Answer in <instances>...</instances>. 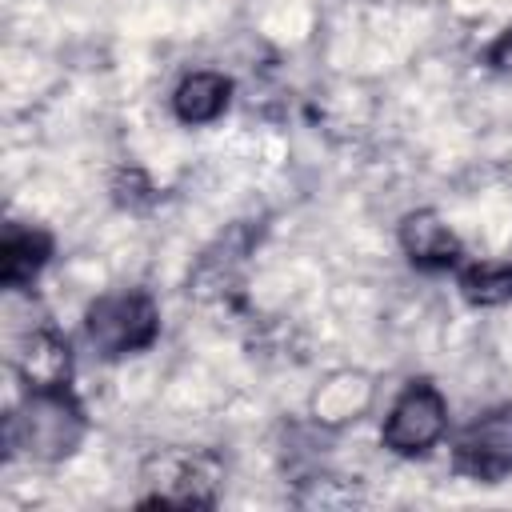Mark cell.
Here are the masks:
<instances>
[{"mask_svg": "<svg viewBox=\"0 0 512 512\" xmlns=\"http://www.w3.org/2000/svg\"><path fill=\"white\" fill-rule=\"evenodd\" d=\"M232 104V80L224 72H188L172 92V112L180 124H212Z\"/></svg>", "mask_w": 512, "mask_h": 512, "instance_id": "cell-8", "label": "cell"}, {"mask_svg": "<svg viewBox=\"0 0 512 512\" xmlns=\"http://www.w3.org/2000/svg\"><path fill=\"white\" fill-rule=\"evenodd\" d=\"M484 64H488V68H496V72H512V28H504V32L488 44Z\"/></svg>", "mask_w": 512, "mask_h": 512, "instance_id": "cell-10", "label": "cell"}, {"mask_svg": "<svg viewBox=\"0 0 512 512\" xmlns=\"http://www.w3.org/2000/svg\"><path fill=\"white\" fill-rule=\"evenodd\" d=\"M12 368L24 388H64L72 384V348L52 324H40L16 340Z\"/></svg>", "mask_w": 512, "mask_h": 512, "instance_id": "cell-6", "label": "cell"}, {"mask_svg": "<svg viewBox=\"0 0 512 512\" xmlns=\"http://www.w3.org/2000/svg\"><path fill=\"white\" fill-rule=\"evenodd\" d=\"M444 428H448V400L428 376H420L408 380L404 392L392 400L380 428V444L392 456H424L444 436Z\"/></svg>", "mask_w": 512, "mask_h": 512, "instance_id": "cell-3", "label": "cell"}, {"mask_svg": "<svg viewBox=\"0 0 512 512\" xmlns=\"http://www.w3.org/2000/svg\"><path fill=\"white\" fill-rule=\"evenodd\" d=\"M84 336L104 360L136 356L160 336V308L144 288L104 292L84 312Z\"/></svg>", "mask_w": 512, "mask_h": 512, "instance_id": "cell-2", "label": "cell"}, {"mask_svg": "<svg viewBox=\"0 0 512 512\" xmlns=\"http://www.w3.org/2000/svg\"><path fill=\"white\" fill-rule=\"evenodd\" d=\"M52 248H56L52 232H44L36 224L8 220L4 240H0V284L8 292H24L44 272V264L52 260Z\"/></svg>", "mask_w": 512, "mask_h": 512, "instance_id": "cell-7", "label": "cell"}, {"mask_svg": "<svg viewBox=\"0 0 512 512\" xmlns=\"http://www.w3.org/2000/svg\"><path fill=\"white\" fill-rule=\"evenodd\" d=\"M452 468L480 484H500L512 476V400L480 412L452 440Z\"/></svg>", "mask_w": 512, "mask_h": 512, "instance_id": "cell-4", "label": "cell"}, {"mask_svg": "<svg viewBox=\"0 0 512 512\" xmlns=\"http://www.w3.org/2000/svg\"><path fill=\"white\" fill-rule=\"evenodd\" d=\"M460 296L476 308H500L512 300V260H480L456 268Z\"/></svg>", "mask_w": 512, "mask_h": 512, "instance_id": "cell-9", "label": "cell"}, {"mask_svg": "<svg viewBox=\"0 0 512 512\" xmlns=\"http://www.w3.org/2000/svg\"><path fill=\"white\" fill-rule=\"evenodd\" d=\"M84 432H88V416L72 384L24 388V400L4 420V448L8 456L24 452L32 460H64L80 448Z\"/></svg>", "mask_w": 512, "mask_h": 512, "instance_id": "cell-1", "label": "cell"}, {"mask_svg": "<svg viewBox=\"0 0 512 512\" xmlns=\"http://www.w3.org/2000/svg\"><path fill=\"white\" fill-rule=\"evenodd\" d=\"M400 248L408 256L412 268L420 272H456L464 264V244L460 236L432 212V208H416L400 220Z\"/></svg>", "mask_w": 512, "mask_h": 512, "instance_id": "cell-5", "label": "cell"}]
</instances>
